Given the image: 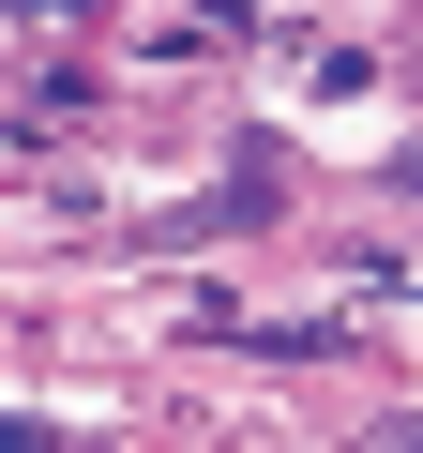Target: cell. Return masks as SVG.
<instances>
[]
</instances>
